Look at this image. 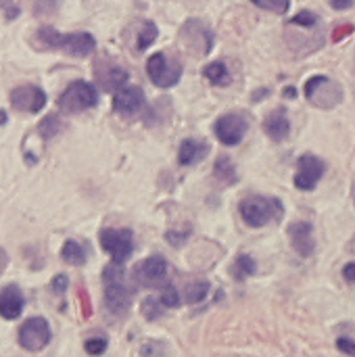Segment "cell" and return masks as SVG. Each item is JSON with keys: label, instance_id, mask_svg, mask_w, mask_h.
Returning a JSON list of instances; mask_svg holds the SVG:
<instances>
[{"label": "cell", "instance_id": "1", "mask_svg": "<svg viewBox=\"0 0 355 357\" xmlns=\"http://www.w3.org/2000/svg\"><path fill=\"white\" fill-rule=\"evenodd\" d=\"M33 46L38 50H63L69 56L84 59L96 50V40L92 33H86V31L61 33L54 27L44 25L33 33Z\"/></svg>", "mask_w": 355, "mask_h": 357}, {"label": "cell", "instance_id": "2", "mask_svg": "<svg viewBox=\"0 0 355 357\" xmlns=\"http://www.w3.org/2000/svg\"><path fill=\"white\" fill-rule=\"evenodd\" d=\"M103 282H105V305L111 314L121 316L132 305V291L123 282V268L121 264H109L103 270Z\"/></svg>", "mask_w": 355, "mask_h": 357}, {"label": "cell", "instance_id": "3", "mask_svg": "<svg viewBox=\"0 0 355 357\" xmlns=\"http://www.w3.org/2000/svg\"><path fill=\"white\" fill-rule=\"evenodd\" d=\"M241 218L251 228H262L282 218V203L274 197H247L239 205Z\"/></svg>", "mask_w": 355, "mask_h": 357}, {"label": "cell", "instance_id": "4", "mask_svg": "<svg viewBox=\"0 0 355 357\" xmlns=\"http://www.w3.org/2000/svg\"><path fill=\"white\" fill-rule=\"evenodd\" d=\"M305 98L318 109H335L343 100V88L328 75H314L303 86Z\"/></svg>", "mask_w": 355, "mask_h": 357}, {"label": "cell", "instance_id": "5", "mask_svg": "<svg viewBox=\"0 0 355 357\" xmlns=\"http://www.w3.org/2000/svg\"><path fill=\"white\" fill-rule=\"evenodd\" d=\"M56 105L65 113H82L98 105V90L84 79H75L63 90Z\"/></svg>", "mask_w": 355, "mask_h": 357}, {"label": "cell", "instance_id": "6", "mask_svg": "<svg viewBox=\"0 0 355 357\" xmlns=\"http://www.w3.org/2000/svg\"><path fill=\"white\" fill-rule=\"evenodd\" d=\"M146 73L149 79L157 86V88H172L180 82L182 77V63L176 56H169L165 52H155L149 61H146Z\"/></svg>", "mask_w": 355, "mask_h": 357}, {"label": "cell", "instance_id": "7", "mask_svg": "<svg viewBox=\"0 0 355 357\" xmlns=\"http://www.w3.org/2000/svg\"><path fill=\"white\" fill-rule=\"evenodd\" d=\"M100 247L113 264L123 266L134 253V234L128 228H105L100 230Z\"/></svg>", "mask_w": 355, "mask_h": 357}, {"label": "cell", "instance_id": "8", "mask_svg": "<svg viewBox=\"0 0 355 357\" xmlns=\"http://www.w3.org/2000/svg\"><path fill=\"white\" fill-rule=\"evenodd\" d=\"M180 38L195 56L209 54L213 46V31L201 19H188L180 29Z\"/></svg>", "mask_w": 355, "mask_h": 357}, {"label": "cell", "instance_id": "9", "mask_svg": "<svg viewBox=\"0 0 355 357\" xmlns=\"http://www.w3.org/2000/svg\"><path fill=\"white\" fill-rule=\"evenodd\" d=\"M50 337H52V333H50V326L44 318H29L21 324L17 339L25 351L38 354L50 343Z\"/></svg>", "mask_w": 355, "mask_h": 357}, {"label": "cell", "instance_id": "10", "mask_svg": "<svg viewBox=\"0 0 355 357\" xmlns=\"http://www.w3.org/2000/svg\"><path fill=\"white\" fill-rule=\"evenodd\" d=\"M167 274H169V266L161 255L146 257L134 268V280L144 289H157L165 284Z\"/></svg>", "mask_w": 355, "mask_h": 357}, {"label": "cell", "instance_id": "11", "mask_svg": "<svg viewBox=\"0 0 355 357\" xmlns=\"http://www.w3.org/2000/svg\"><path fill=\"white\" fill-rule=\"evenodd\" d=\"M247 130H249V121H247V117L241 115V113H226V115H222V117L216 121V126H213V132H216L218 140H220L222 144H226V146L239 144V142L245 138Z\"/></svg>", "mask_w": 355, "mask_h": 357}, {"label": "cell", "instance_id": "12", "mask_svg": "<svg viewBox=\"0 0 355 357\" xmlns=\"http://www.w3.org/2000/svg\"><path fill=\"white\" fill-rule=\"evenodd\" d=\"M324 161L312 153H305L299 157L297 161V174H295V186L299 190H314L318 186V182L324 176Z\"/></svg>", "mask_w": 355, "mask_h": 357}, {"label": "cell", "instance_id": "13", "mask_svg": "<svg viewBox=\"0 0 355 357\" xmlns=\"http://www.w3.org/2000/svg\"><path fill=\"white\" fill-rule=\"evenodd\" d=\"M10 105L15 111H21V113H40L46 105V94L42 88L38 86H31V84H25V86H17L13 92H10Z\"/></svg>", "mask_w": 355, "mask_h": 357}, {"label": "cell", "instance_id": "14", "mask_svg": "<svg viewBox=\"0 0 355 357\" xmlns=\"http://www.w3.org/2000/svg\"><path fill=\"white\" fill-rule=\"evenodd\" d=\"M144 92L138 86H123L113 96V111L123 117H132L144 107Z\"/></svg>", "mask_w": 355, "mask_h": 357}, {"label": "cell", "instance_id": "15", "mask_svg": "<svg viewBox=\"0 0 355 357\" xmlns=\"http://www.w3.org/2000/svg\"><path fill=\"white\" fill-rule=\"evenodd\" d=\"M289 238L293 249L301 257H312L316 251V238H314V228L308 222H295L289 226Z\"/></svg>", "mask_w": 355, "mask_h": 357}, {"label": "cell", "instance_id": "16", "mask_svg": "<svg viewBox=\"0 0 355 357\" xmlns=\"http://www.w3.org/2000/svg\"><path fill=\"white\" fill-rule=\"evenodd\" d=\"M23 293L17 284H8L0 291V318L4 320H17L23 314Z\"/></svg>", "mask_w": 355, "mask_h": 357}, {"label": "cell", "instance_id": "17", "mask_svg": "<svg viewBox=\"0 0 355 357\" xmlns=\"http://www.w3.org/2000/svg\"><path fill=\"white\" fill-rule=\"evenodd\" d=\"M264 132L274 140V142H282L287 140V136L291 134V121L285 109H276L272 111L266 119H264Z\"/></svg>", "mask_w": 355, "mask_h": 357}, {"label": "cell", "instance_id": "18", "mask_svg": "<svg viewBox=\"0 0 355 357\" xmlns=\"http://www.w3.org/2000/svg\"><path fill=\"white\" fill-rule=\"evenodd\" d=\"M209 153V144L205 140H199V138H186L182 144H180V151H178V163L180 165H195L199 163L201 159H205Z\"/></svg>", "mask_w": 355, "mask_h": 357}, {"label": "cell", "instance_id": "19", "mask_svg": "<svg viewBox=\"0 0 355 357\" xmlns=\"http://www.w3.org/2000/svg\"><path fill=\"white\" fill-rule=\"evenodd\" d=\"M128 71L119 67H107L105 71H96V82L105 92H117L128 82Z\"/></svg>", "mask_w": 355, "mask_h": 357}, {"label": "cell", "instance_id": "20", "mask_svg": "<svg viewBox=\"0 0 355 357\" xmlns=\"http://www.w3.org/2000/svg\"><path fill=\"white\" fill-rule=\"evenodd\" d=\"M213 174H216L218 182H222L224 186H232V184H236V180H239V176H236V167H234V163L230 161V157H228V155H222V157L216 161Z\"/></svg>", "mask_w": 355, "mask_h": 357}, {"label": "cell", "instance_id": "21", "mask_svg": "<svg viewBox=\"0 0 355 357\" xmlns=\"http://www.w3.org/2000/svg\"><path fill=\"white\" fill-rule=\"evenodd\" d=\"M61 257L69 266H84L86 264V249L77 241H67L61 249Z\"/></svg>", "mask_w": 355, "mask_h": 357}, {"label": "cell", "instance_id": "22", "mask_svg": "<svg viewBox=\"0 0 355 357\" xmlns=\"http://www.w3.org/2000/svg\"><path fill=\"white\" fill-rule=\"evenodd\" d=\"M203 75L213 84V86H228L230 84V73H228V67L220 61L216 63H209L205 69H203Z\"/></svg>", "mask_w": 355, "mask_h": 357}, {"label": "cell", "instance_id": "23", "mask_svg": "<svg viewBox=\"0 0 355 357\" xmlns=\"http://www.w3.org/2000/svg\"><path fill=\"white\" fill-rule=\"evenodd\" d=\"M159 36V29L153 21H142L140 23V29H138V36H136V48L138 50H146Z\"/></svg>", "mask_w": 355, "mask_h": 357}, {"label": "cell", "instance_id": "24", "mask_svg": "<svg viewBox=\"0 0 355 357\" xmlns=\"http://www.w3.org/2000/svg\"><path fill=\"white\" fill-rule=\"evenodd\" d=\"M61 130H63V121H61L59 115H54V113L46 115V117L40 121V126H38V132H40V136H42L44 140L54 138Z\"/></svg>", "mask_w": 355, "mask_h": 357}, {"label": "cell", "instance_id": "25", "mask_svg": "<svg viewBox=\"0 0 355 357\" xmlns=\"http://www.w3.org/2000/svg\"><path fill=\"white\" fill-rule=\"evenodd\" d=\"M232 274H234L236 280H245V278L253 276L255 274V261H253V257L251 255H239L236 261H234V266H232Z\"/></svg>", "mask_w": 355, "mask_h": 357}, {"label": "cell", "instance_id": "26", "mask_svg": "<svg viewBox=\"0 0 355 357\" xmlns=\"http://www.w3.org/2000/svg\"><path fill=\"white\" fill-rule=\"evenodd\" d=\"M209 295V282L207 280H199V282H192L186 287V303L190 305H197L201 301H205V297Z\"/></svg>", "mask_w": 355, "mask_h": 357}, {"label": "cell", "instance_id": "27", "mask_svg": "<svg viewBox=\"0 0 355 357\" xmlns=\"http://www.w3.org/2000/svg\"><path fill=\"white\" fill-rule=\"evenodd\" d=\"M142 316L149 320V322H155V320H159L161 316H163V310H165V305L161 303V299L159 297H146L144 301H142Z\"/></svg>", "mask_w": 355, "mask_h": 357}, {"label": "cell", "instance_id": "28", "mask_svg": "<svg viewBox=\"0 0 355 357\" xmlns=\"http://www.w3.org/2000/svg\"><path fill=\"white\" fill-rule=\"evenodd\" d=\"M318 23H320V19H318V15L312 13V10H301V13H297V15L289 21L291 27H303V29H312V27H316Z\"/></svg>", "mask_w": 355, "mask_h": 357}, {"label": "cell", "instance_id": "29", "mask_svg": "<svg viewBox=\"0 0 355 357\" xmlns=\"http://www.w3.org/2000/svg\"><path fill=\"white\" fill-rule=\"evenodd\" d=\"M251 2L255 6L270 10V13H276V15H285L291 8V0H251Z\"/></svg>", "mask_w": 355, "mask_h": 357}, {"label": "cell", "instance_id": "30", "mask_svg": "<svg viewBox=\"0 0 355 357\" xmlns=\"http://www.w3.org/2000/svg\"><path fill=\"white\" fill-rule=\"evenodd\" d=\"M59 0H33V13L38 17H48L56 10Z\"/></svg>", "mask_w": 355, "mask_h": 357}, {"label": "cell", "instance_id": "31", "mask_svg": "<svg viewBox=\"0 0 355 357\" xmlns=\"http://www.w3.org/2000/svg\"><path fill=\"white\" fill-rule=\"evenodd\" d=\"M159 299H161V303L165 307H178L180 305V295H178V291L174 287H165L161 291V297Z\"/></svg>", "mask_w": 355, "mask_h": 357}, {"label": "cell", "instance_id": "32", "mask_svg": "<svg viewBox=\"0 0 355 357\" xmlns=\"http://www.w3.org/2000/svg\"><path fill=\"white\" fill-rule=\"evenodd\" d=\"M84 349H86V354H90V356H100V354H105V349H107V341H105V339H88V341L84 343Z\"/></svg>", "mask_w": 355, "mask_h": 357}, {"label": "cell", "instance_id": "33", "mask_svg": "<svg viewBox=\"0 0 355 357\" xmlns=\"http://www.w3.org/2000/svg\"><path fill=\"white\" fill-rule=\"evenodd\" d=\"M50 287H52V291L54 293H65L67 291V287H69V280H67V276L65 274H59V276H54L52 278V282H50Z\"/></svg>", "mask_w": 355, "mask_h": 357}, {"label": "cell", "instance_id": "34", "mask_svg": "<svg viewBox=\"0 0 355 357\" xmlns=\"http://www.w3.org/2000/svg\"><path fill=\"white\" fill-rule=\"evenodd\" d=\"M337 349H339V351H343V354H347V356H355V343L352 341V339L341 337V339L337 341Z\"/></svg>", "mask_w": 355, "mask_h": 357}, {"label": "cell", "instance_id": "35", "mask_svg": "<svg viewBox=\"0 0 355 357\" xmlns=\"http://www.w3.org/2000/svg\"><path fill=\"white\" fill-rule=\"evenodd\" d=\"M77 297H80V303H82V314H84V318H90V316H92V305H90V299L86 297L84 289H80Z\"/></svg>", "mask_w": 355, "mask_h": 357}, {"label": "cell", "instance_id": "36", "mask_svg": "<svg viewBox=\"0 0 355 357\" xmlns=\"http://www.w3.org/2000/svg\"><path fill=\"white\" fill-rule=\"evenodd\" d=\"M354 29L355 27L352 25V23H347V25H341V27H337V29L333 31V40H335V42H341V40H343L345 36H349Z\"/></svg>", "mask_w": 355, "mask_h": 357}, {"label": "cell", "instance_id": "37", "mask_svg": "<svg viewBox=\"0 0 355 357\" xmlns=\"http://www.w3.org/2000/svg\"><path fill=\"white\" fill-rule=\"evenodd\" d=\"M343 278H345L347 282H355V261L347 264V266L343 268Z\"/></svg>", "mask_w": 355, "mask_h": 357}, {"label": "cell", "instance_id": "38", "mask_svg": "<svg viewBox=\"0 0 355 357\" xmlns=\"http://www.w3.org/2000/svg\"><path fill=\"white\" fill-rule=\"evenodd\" d=\"M331 6L337 10H345V8L354 6V0H331Z\"/></svg>", "mask_w": 355, "mask_h": 357}, {"label": "cell", "instance_id": "39", "mask_svg": "<svg viewBox=\"0 0 355 357\" xmlns=\"http://www.w3.org/2000/svg\"><path fill=\"white\" fill-rule=\"evenodd\" d=\"M4 268H6V253L0 249V272H2Z\"/></svg>", "mask_w": 355, "mask_h": 357}, {"label": "cell", "instance_id": "40", "mask_svg": "<svg viewBox=\"0 0 355 357\" xmlns=\"http://www.w3.org/2000/svg\"><path fill=\"white\" fill-rule=\"evenodd\" d=\"M285 94H287V96H295V88H287Z\"/></svg>", "mask_w": 355, "mask_h": 357}, {"label": "cell", "instance_id": "41", "mask_svg": "<svg viewBox=\"0 0 355 357\" xmlns=\"http://www.w3.org/2000/svg\"><path fill=\"white\" fill-rule=\"evenodd\" d=\"M4 121H6V113H4V111H0V126H2Z\"/></svg>", "mask_w": 355, "mask_h": 357}, {"label": "cell", "instance_id": "42", "mask_svg": "<svg viewBox=\"0 0 355 357\" xmlns=\"http://www.w3.org/2000/svg\"><path fill=\"white\" fill-rule=\"evenodd\" d=\"M0 6H4V8H8V6H10V0H0Z\"/></svg>", "mask_w": 355, "mask_h": 357}]
</instances>
